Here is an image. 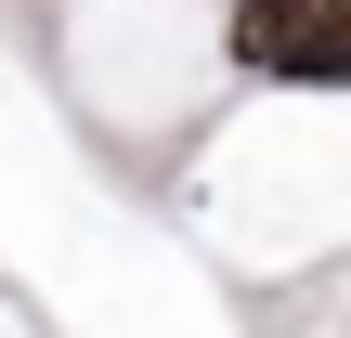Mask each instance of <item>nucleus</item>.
Segmentation results:
<instances>
[{"mask_svg":"<svg viewBox=\"0 0 351 338\" xmlns=\"http://www.w3.org/2000/svg\"><path fill=\"white\" fill-rule=\"evenodd\" d=\"M221 65L261 91H351V0H221Z\"/></svg>","mask_w":351,"mask_h":338,"instance_id":"1","label":"nucleus"}]
</instances>
